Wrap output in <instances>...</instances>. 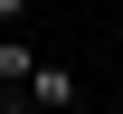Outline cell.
I'll return each instance as SVG.
<instances>
[{"label":"cell","instance_id":"2","mask_svg":"<svg viewBox=\"0 0 123 114\" xmlns=\"http://www.w3.org/2000/svg\"><path fill=\"white\" fill-rule=\"evenodd\" d=\"M38 10V0H0V29H19V19H29Z\"/></svg>","mask_w":123,"mask_h":114},{"label":"cell","instance_id":"1","mask_svg":"<svg viewBox=\"0 0 123 114\" xmlns=\"http://www.w3.org/2000/svg\"><path fill=\"white\" fill-rule=\"evenodd\" d=\"M85 86H76V67H47L38 57V76H29V105H76Z\"/></svg>","mask_w":123,"mask_h":114}]
</instances>
